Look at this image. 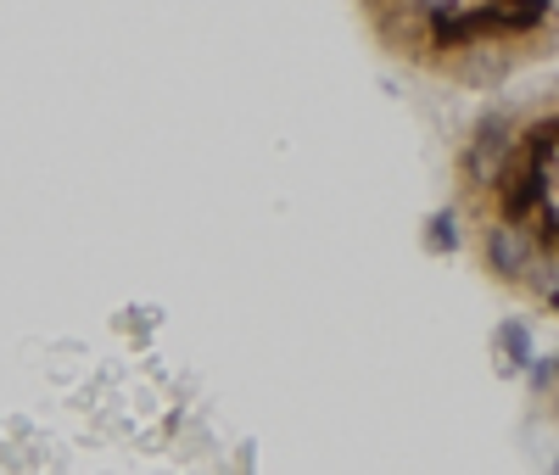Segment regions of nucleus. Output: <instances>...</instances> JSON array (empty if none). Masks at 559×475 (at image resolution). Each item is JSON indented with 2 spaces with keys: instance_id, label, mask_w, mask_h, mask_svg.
<instances>
[{
  "instance_id": "7ed1b4c3",
  "label": "nucleus",
  "mask_w": 559,
  "mask_h": 475,
  "mask_svg": "<svg viewBox=\"0 0 559 475\" xmlns=\"http://www.w3.org/2000/svg\"><path fill=\"white\" fill-rule=\"evenodd\" d=\"M492 347H498V369H503V375H515V369L532 364V336H526L521 319H503V324L492 330Z\"/></svg>"
},
{
  "instance_id": "f257e3e1",
  "label": "nucleus",
  "mask_w": 559,
  "mask_h": 475,
  "mask_svg": "<svg viewBox=\"0 0 559 475\" xmlns=\"http://www.w3.org/2000/svg\"><path fill=\"white\" fill-rule=\"evenodd\" d=\"M481 263L503 285H532L537 269V229L526 218H498L481 229Z\"/></svg>"
},
{
  "instance_id": "f03ea898",
  "label": "nucleus",
  "mask_w": 559,
  "mask_h": 475,
  "mask_svg": "<svg viewBox=\"0 0 559 475\" xmlns=\"http://www.w3.org/2000/svg\"><path fill=\"white\" fill-rule=\"evenodd\" d=\"M503 157H509V118L492 112V118L476 123L471 146H464V157H459V179L471 185V190H487V185L503 179Z\"/></svg>"
},
{
  "instance_id": "20e7f679",
  "label": "nucleus",
  "mask_w": 559,
  "mask_h": 475,
  "mask_svg": "<svg viewBox=\"0 0 559 475\" xmlns=\"http://www.w3.org/2000/svg\"><path fill=\"white\" fill-rule=\"evenodd\" d=\"M426 252H437V258L442 252H459V213L442 207V213L426 218Z\"/></svg>"
},
{
  "instance_id": "423d86ee",
  "label": "nucleus",
  "mask_w": 559,
  "mask_h": 475,
  "mask_svg": "<svg viewBox=\"0 0 559 475\" xmlns=\"http://www.w3.org/2000/svg\"><path fill=\"white\" fill-rule=\"evenodd\" d=\"M554 375H559V364H554Z\"/></svg>"
},
{
  "instance_id": "39448f33",
  "label": "nucleus",
  "mask_w": 559,
  "mask_h": 475,
  "mask_svg": "<svg viewBox=\"0 0 559 475\" xmlns=\"http://www.w3.org/2000/svg\"><path fill=\"white\" fill-rule=\"evenodd\" d=\"M526 380H532V387H548V380H554V364H537V358H532V364H526Z\"/></svg>"
}]
</instances>
